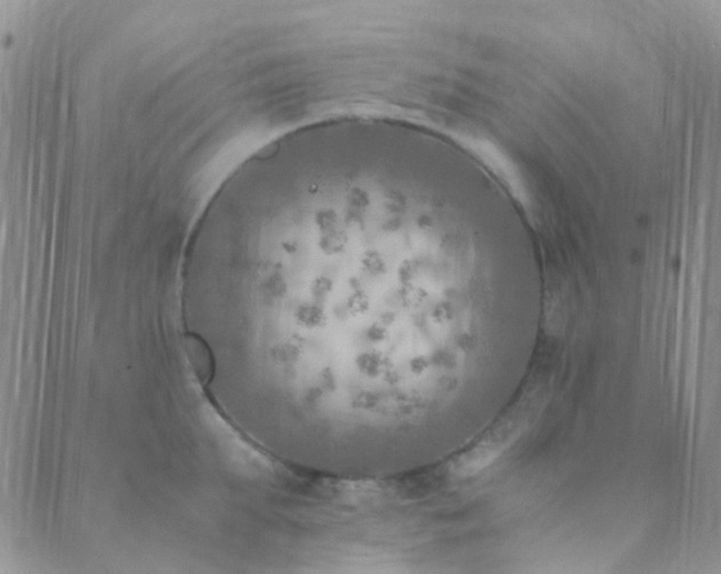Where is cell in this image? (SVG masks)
Instances as JSON below:
<instances>
[{
	"label": "cell",
	"mask_w": 721,
	"mask_h": 574,
	"mask_svg": "<svg viewBox=\"0 0 721 574\" xmlns=\"http://www.w3.org/2000/svg\"><path fill=\"white\" fill-rule=\"evenodd\" d=\"M186 352L188 363L191 365L193 373L199 379L202 386H207L213 379L215 372V361L213 354L207 346V343L196 334H187Z\"/></svg>",
	"instance_id": "cell-1"
}]
</instances>
